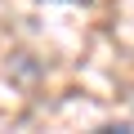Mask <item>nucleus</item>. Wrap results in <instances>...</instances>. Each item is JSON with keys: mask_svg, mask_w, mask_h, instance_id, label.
Segmentation results:
<instances>
[{"mask_svg": "<svg viewBox=\"0 0 134 134\" xmlns=\"http://www.w3.org/2000/svg\"><path fill=\"white\" fill-rule=\"evenodd\" d=\"M45 5V0H40ZM49 5H94V0H49Z\"/></svg>", "mask_w": 134, "mask_h": 134, "instance_id": "nucleus-1", "label": "nucleus"}]
</instances>
